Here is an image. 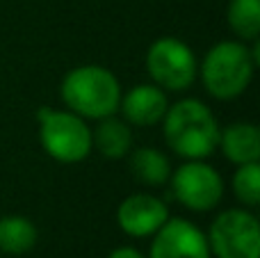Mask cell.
<instances>
[{
  "label": "cell",
  "instance_id": "cell-3",
  "mask_svg": "<svg viewBox=\"0 0 260 258\" xmlns=\"http://www.w3.org/2000/svg\"><path fill=\"white\" fill-rule=\"evenodd\" d=\"M121 91V82L114 71L101 64L73 67L59 82V99L64 108L94 121L119 112Z\"/></svg>",
  "mask_w": 260,
  "mask_h": 258
},
{
  "label": "cell",
  "instance_id": "cell-1",
  "mask_svg": "<svg viewBox=\"0 0 260 258\" xmlns=\"http://www.w3.org/2000/svg\"><path fill=\"white\" fill-rule=\"evenodd\" d=\"M258 64V39L251 41V46L240 39H224L217 41L201 59L199 78L212 99L235 101L249 89Z\"/></svg>",
  "mask_w": 260,
  "mask_h": 258
},
{
  "label": "cell",
  "instance_id": "cell-5",
  "mask_svg": "<svg viewBox=\"0 0 260 258\" xmlns=\"http://www.w3.org/2000/svg\"><path fill=\"white\" fill-rule=\"evenodd\" d=\"M206 238L215 258H260V224L256 213L244 206L217 215Z\"/></svg>",
  "mask_w": 260,
  "mask_h": 258
},
{
  "label": "cell",
  "instance_id": "cell-9",
  "mask_svg": "<svg viewBox=\"0 0 260 258\" xmlns=\"http://www.w3.org/2000/svg\"><path fill=\"white\" fill-rule=\"evenodd\" d=\"M169 219V206L151 192L128 195L117 206V224L130 238H151Z\"/></svg>",
  "mask_w": 260,
  "mask_h": 258
},
{
  "label": "cell",
  "instance_id": "cell-8",
  "mask_svg": "<svg viewBox=\"0 0 260 258\" xmlns=\"http://www.w3.org/2000/svg\"><path fill=\"white\" fill-rule=\"evenodd\" d=\"M151 238L146 258H212L206 233L183 217H169Z\"/></svg>",
  "mask_w": 260,
  "mask_h": 258
},
{
  "label": "cell",
  "instance_id": "cell-12",
  "mask_svg": "<svg viewBox=\"0 0 260 258\" xmlns=\"http://www.w3.org/2000/svg\"><path fill=\"white\" fill-rule=\"evenodd\" d=\"M128 169L135 181H139L146 187H162L169 183V176L174 172L169 155L155 146H142L126 155Z\"/></svg>",
  "mask_w": 260,
  "mask_h": 258
},
{
  "label": "cell",
  "instance_id": "cell-14",
  "mask_svg": "<svg viewBox=\"0 0 260 258\" xmlns=\"http://www.w3.org/2000/svg\"><path fill=\"white\" fill-rule=\"evenodd\" d=\"M39 240L35 222L23 215H5L0 217V254L23 256L35 249Z\"/></svg>",
  "mask_w": 260,
  "mask_h": 258
},
{
  "label": "cell",
  "instance_id": "cell-18",
  "mask_svg": "<svg viewBox=\"0 0 260 258\" xmlns=\"http://www.w3.org/2000/svg\"><path fill=\"white\" fill-rule=\"evenodd\" d=\"M0 256H3V254H0Z\"/></svg>",
  "mask_w": 260,
  "mask_h": 258
},
{
  "label": "cell",
  "instance_id": "cell-11",
  "mask_svg": "<svg viewBox=\"0 0 260 258\" xmlns=\"http://www.w3.org/2000/svg\"><path fill=\"white\" fill-rule=\"evenodd\" d=\"M217 149L224 153L229 163L247 165V163H260V131L251 121H235L231 126L221 128L219 144Z\"/></svg>",
  "mask_w": 260,
  "mask_h": 258
},
{
  "label": "cell",
  "instance_id": "cell-13",
  "mask_svg": "<svg viewBox=\"0 0 260 258\" xmlns=\"http://www.w3.org/2000/svg\"><path fill=\"white\" fill-rule=\"evenodd\" d=\"M94 149L108 160H121L133 151V126L117 114L99 119L96 131H91Z\"/></svg>",
  "mask_w": 260,
  "mask_h": 258
},
{
  "label": "cell",
  "instance_id": "cell-6",
  "mask_svg": "<svg viewBox=\"0 0 260 258\" xmlns=\"http://www.w3.org/2000/svg\"><path fill=\"white\" fill-rule=\"evenodd\" d=\"M146 73L151 82L169 94L185 91L199 78V59L194 50L178 37H160L146 50Z\"/></svg>",
  "mask_w": 260,
  "mask_h": 258
},
{
  "label": "cell",
  "instance_id": "cell-10",
  "mask_svg": "<svg viewBox=\"0 0 260 258\" xmlns=\"http://www.w3.org/2000/svg\"><path fill=\"white\" fill-rule=\"evenodd\" d=\"M119 110L123 114V121L137 128H148L162 121V117L169 110V96L155 82H139L121 91Z\"/></svg>",
  "mask_w": 260,
  "mask_h": 258
},
{
  "label": "cell",
  "instance_id": "cell-17",
  "mask_svg": "<svg viewBox=\"0 0 260 258\" xmlns=\"http://www.w3.org/2000/svg\"><path fill=\"white\" fill-rule=\"evenodd\" d=\"M108 258H146L142 254L139 249H135V247H117L114 251H110V256Z\"/></svg>",
  "mask_w": 260,
  "mask_h": 258
},
{
  "label": "cell",
  "instance_id": "cell-4",
  "mask_svg": "<svg viewBox=\"0 0 260 258\" xmlns=\"http://www.w3.org/2000/svg\"><path fill=\"white\" fill-rule=\"evenodd\" d=\"M39 121V144L48 158L62 165H78L89 158L94 151L91 128L87 119L78 117L71 110L41 108L37 112Z\"/></svg>",
  "mask_w": 260,
  "mask_h": 258
},
{
  "label": "cell",
  "instance_id": "cell-15",
  "mask_svg": "<svg viewBox=\"0 0 260 258\" xmlns=\"http://www.w3.org/2000/svg\"><path fill=\"white\" fill-rule=\"evenodd\" d=\"M226 21L240 41H256L260 37V0H229Z\"/></svg>",
  "mask_w": 260,
  "mask_h": 258
},
{
  "label": "cell",
  "instance_id": "cell-7",
  "mask_svg": "<svg viewBox=\"0 0 260 258\" xmlns=\"http://www.w3.org/2000/svg\"><path fill=\"white\" fill-rule=\"evenodd\" d=\"M174 199L192 213H210L224 199V178L206 160H185L169 176Z\"/></svg>",
  "mask_w": 260,
  "mask_h": 258
},
{
  "label": "cell",
  "instance_id": "cell-16",
  "mask_svg": "<svg viewBox=\"0 0 260 258\" xmlns=\"http://www.w3.org/2000/svg\"><path fill=\"white\" fill-rule=\"evenodd\" d=\"M233 195L244 208L253 210L260 204V163H247L238 165L233 174Z\"/></svg>",
  "mask_w": 260,
  "mask_h": 258
},
{
  "label": "cell",
  "instance_id": "cell-2",
  "mask_svg": "<svg viewBox=\"0 0 260 258\" xmlns=\"http://www.w3.org/2000/svg\"><path fill=\"white\" fill-rule=\"evenodd\" d=\"M162 135L176 155L206 160L217 151L221 126L212 110L199 99H180L162 117Z\"/></svg>",
  "mask_w": 260,
  "mask_h": 258
}]
</instances>
